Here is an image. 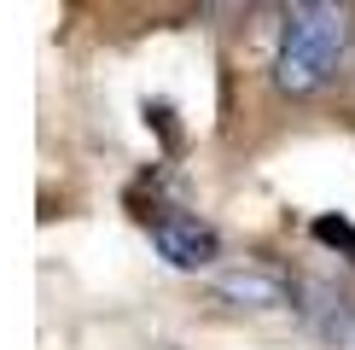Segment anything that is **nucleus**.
Returning <instances> with one entry per match:
<instances>
[{
    "instance_id": "nucleus-3",
    "label": "nucleus",
    "mask_w": 355,
    "mask_h": 350,
    "mask_svg": "<svg viewBox=\"0 0 355 350\" xmlns=\"http://www.w3.org/2000/svg\"><path fill=\"white\" fill-rule=\"evenodd\" d=\"M216 298L233 303V310H250V315H274V310H291V281L279 269L245 262V269H227L216 281Z\"/></svg>"
},
{
    "instance_id": "nucleus-1",
    "label": "nucleus",
    "mask_w": 355,
    "mask_h": 350,
    "mask_svg": "<svg viewBox=\"0 0 355 350\" xmlns=\"http://www.w3.org/2000/svg\"><path fill=\"white\" fill-rule=\"evenodd\" d=\"M344 53H349V6L344 0H303V6L286 12V29H279L274 88L286 99L320 94L338 76Z\"/></svg>"
},
{
    "instance_id": "nucleus-2",
    "label": "nucleus",
    "mask_w": 355,
    "mask_h": 350,
    "mask_svg": "<svg viewBox=\"0 0 355 350\" xmlns=\"http://www.w3.org/2000/svg\"><path fill=\"white\" fill-rule=\"evenodd\" d=\"M152 245H157V257L169 269H210L221 257V233L210 222H198V216H181V210H169V216L152 222Z\"/></svg>"
},
{
    "instance_id": "nucleus-5",
    "label": "nucleus",
    "mask_w": 355,
    "mask_h": 350,
    "mask_svg": "<svg viewBox=\"0 0 355 350\" xmlns=\"http://www.w3.org/2000/svg\"><path fill=\"white\" fill-rule=\"evenodd\" d=\"M315 240L332 245V251H344V257L355 262V228L344 222V216H315Z\"/></svg>"
},
{
    "instance_id": "nucleus-6",
    "label": "nucleus",
    "mask_w": 355,
    "mask_h": 350,
    "mask_svg": "<svg viewBox=\"0 0 355 350\" xmlns=\"http://www.w3.org/2000/svg\"><path fill=\"white\" fill-rule=\"evenodd\" d=\"M291 6H303V0H291Z\"/></svg>"
},
{
    "instance_id": "nucleus-4",
    "label": "nucleus",
    "mask_w": 355,
    "mask_h": 350,
    "mask_svg": "<svg viewBox=\"0 0 355 350\" xmlns=\"http://www.w3.org/2000/svg\"><path fill=\"white\" fill-rule=\"evenodd\" d=\"M309 321H315V333L327 339V350H355V303H349V298L315 292V303H309Z\"/></svg>"
}]
</instances>
